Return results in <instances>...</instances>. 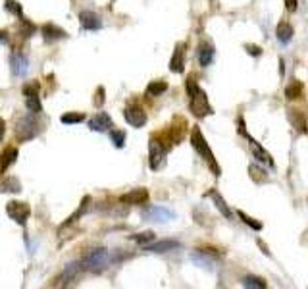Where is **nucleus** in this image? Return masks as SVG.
I'll use <instances>...</instances> for the list:
<instances>
[{"instance_id": "nucleus-1", "label": "nucleus", "mask_w": 308, "mask_h": 289, "mask_svg": "<svg viewBox=\"0 0 308 289\" xmlns=\"http://www.w3.org/2000/svg\"><path fill=\"white\" fill-rule=\"evenodd\" d=\"M191 145H193V149L206 160V164L212 168L214 175H216V177L221 175V170H220V166H218V162H216V158H214V152L210 150L208 143L204 139L203 132H201L199 127H193V132H191Z\"/></svg>"}, {"instance_id": "nucleus-2", "label": "nucleus", "mask_w": 308, "mask_h": 289, "mask_svg": "<svg viewBox=\"0 0 308 289\" xmlns=\"http://www.w3.org/2000/svg\"><path fill=\"white\" fill-rule=\"evenodd\" d=\"M110 262V253H108V249H93V251H89L85 256H83V260H81V268H85L89 272H102L108 266Z\"/></svg>"}, {"instance_id": "nucleus-3", "label": "nucleus", "mask_w": 308, "mask_h": 289, "mask_svg": "<svg viewBox=\"0 0 308 289\" xmlns=\"http://www.w3.org/2000/svg\"><path fill=\"white\" fill-rule=\"evenodd\" d=\"M191 100H189V110L193 112V116L197 118H206V116H210L214 110H212L210 102H208V96L204 93L203 89H199L194 95L189 96Z\"/></svg>"}, {"instance_id": "nucleus-4", "label": "nucleus", "mask_w": 308, "mask_h": 289, "mask_svg": "<svg viewBox=\"0 0 308 289\" xmlns=\"http://www.w3.org/2000/svg\"><path fill=\"white\" fill-rule=\"evenodd\" d=\"M39 123L35 122V118L33 116H23L21 120H18V125H16V135H18V139L23 143V141H31L35 139L37 135H39Z\"/></svg>"}, {"instance_id": "nucleus-5", "label": "nucleus", "mask_w": 308, "mask_h": 289, "mask_svg": "<svg viewBox=\"0 0 308 289\" xmlns=\"http://www.w3.org/2000/svg\"><path fill=\"white\" fill-rule=\"evenodd\" d=\"M166 152L167 149L160 143L156 137H152L149 141V166L150 170H160V166L164 164V160H166Z\"/></svg>"}, {"instance_id": "nucleus-6", "label": "nucleus", "mask_w": 308, "mask_h": 289, "mask_svg": "<svg viewBox=\"0 0 308 289\" xmlns=\"http://www.w3.org/2000/svg\"><path fill=\"white\" fill-rule=\"evenodd\" d=\"M6 212H8V216L16 224L19 226H25L27 218H29V214H31V208H29V204L27 202H19V201H10L6 204Z\"/></svg>"}, {"instance_id": "nucleus-7", "label": "nucleus", "mask_w": 308, "mask_h": 289, "mask_svg": "<svg viewBox=\"0 0 308 289\" xmlns=\"http://www.w3.org/2000/svg\"><path fill=\"white\" fill-rule=\"evenodd\" d=\"M21 91H23V96H25V104L29 108V112L31 114H39L43 110L41 98H39V85L37 83H25Z\"/></svg>"}, {"instance_id": "nucleus-8", "label": "nucleus", "mask_w": 308, "mask_h": 289, "mask_svg": "<svg viewBox=\"0 0 308 289\" xmlns=\"http://www.w3.org/2000/svg\"><path fill=\"white\" fill-rule=\"evenodd\" d=\"M143 218L149 220V222L164 224V222H170V220L176 218V212L166 208V206H150L147 211H143Z\"/></svg>"}, {"instance_id": "nucleus-9", "label": "nucleus", "mask_w": 308, "mask_h": 289, "mask_svg": "<svg viewBox=\"0 0 308 289\" xmlns=\"http://www.w3.org/2000/svg\"><path fill=\"white\" fill-rule=\"evenodd\" d=\"M10 68L16 77L23 79L29 73V58L23 52H12L10 56Z\"/></svg>"}, {"instance_id": "nucleus-10", "label": "nucleus", "mask_w": 308, "mask_h": 289, "mask_svg": "<svg viewBox=\"0 0 308 289\" xmlns=\"http://www.w3.org/2000/svg\"><path fill=\"white\" fill-rule=\"evenodd\" d=\"M123 118H125V122L129 123L131 127H143V125L147 123V112L137 104L127 106V108L123 110Z\"/></svg>"}, {"instance_id": "nucleus-11", "label": "nucleus", "mask_w": 308, "mask_h": 289, "mask_svg": "<svg viewBox=\"0 0 308 289\" xmlns=\"http://www.w3.org/2000/svg\"><path fill=\"white\" fill-rule=\"evenodd\" d=\"M114 127V122L112 118L106 114V112H98L97 116H93L89 120V129L91 132H98V133H104V132H110Z\"/></svg>"}, {"instance_id": "nucleus-12", "label": "nucleus", "mask_w": 308, "mask_h": 289, "mask_svg": "<svg viewBox=\"0 0 308 289\" xmlns=\"http://www.w3.org/2000/svg\"><path fill=\"white\" fill-rule=\"evenodd\" d=\"M245 139L248 141V145H250V150H253V154L256 156V160L258 162H262V164H266V166H270V168H273V158H272V154L268 152V150L258 143V141H255L248 133L245 135Z\"/></svg>"}, {"instance_id": "nucleus-13", "label": "nucleus", "mask_w": 308, "mask_h": 289, "mask_svg": "<svg viewBox=\"0 0 308 289\" xmlns=\"http://www.w3.org/2000/svg\"><path fill=\"white\" fill-rule=\"evenodd\" d=\"M287 118H289V123L297 129V133H302L306 135L308 133V122H306V116L302 110L299 108H289L287 110Z\"/></svg>"}, {"instance_id": "nucleus-14", "label": "nucleus", "mask_w": 308, "mask_h": 289, "mask_svg": "<svg viewBox=\"0 0 308 289\" xmlns=\"http://www.w3.org/2000/svg\"><path fill=\"white\" fill-rule=\"evenodd\" d=\"M79 23L85 31H97V29L102 27V19H100V16H97L95 12L85 10V12L79 14Z\"/></svg>"}, {"instance_id": "nucleus-15", "label": "nucleus", "mask_w": 308, "mask_h": 289, "mask_svg": "<svg viewBox=\"0 0 308 289\" xmlns=\"http://www.w3.org/2000/svg\"><path fill=\"white\" fill-rule=\"evenodd\" d=\"M183 70H185V43H179L176 46L174 54H172L170 71H174V73H183Z\"/></svg>"}, {"instance_id": "nucleus-16", "label": "nucleus", "mask_w": 308, "mask_h": 289, "mask_svg": "<svg viewBox=\"0 0 308 289\" xmlns=\"http://www.w3.org/2000/svg\"><path fill=\"white\" fill-rule=\"evenodd\" d=\"M120 201L123 204H145V202L149 201V191L145 187H139V189H133V191L122 195Z\"/></svg>"}, {"instance_id": "nucleus-17", "label": "nucleus", "mask_w": 308, "mask_h": 289, "mask_svg": "<svg viewBox=\"0 0 308 289\" xmlns=\"http://www.w3.org/2000/svg\"><path fill=\"white\" fill-rule=\"evenodd\" d=\"M191 260H193L194 264L206 268V270H214V268H216V262H214V258L210 256V251H208V249H199V251L191 253Z\"/></svg>"}, {"instance_id": "nucleus-18", "label": "nucleus", "mask_w": 308, "mask_h": 289, "mask_svg": "<svg viewBox=\"0 0 308 289\" xmlns=\"http://www.w3.org/2000/svg\"><path fill=\"white\" fill-rule=\"evenodd\" d=\"M41 31H43L44 41H50V43L60 41V39H66V37H68V33H66L64 29H60V27L54 25V23H44V25L41 27Z\"/></svg>"}, {"instance_id": "nucleus-19", "label": "nucleus", "mask_w": 308, "mask_h": 289, "mask_svg": "<svg viewBox=\"0 0 308 289\" xmlns=\"http://www.w3.org/2000/svg\"><path fill=\"white\" fill-rule=\"evenodd\" d=\"M293 35H295V29L291 25L289 21H279L277 27H275V37L282 44H289L293 41Z\"/></svg>"}, {"instance_id": "nucleus-20", "label": "nucleus", "mask_w": 308, "mask_h": 289, "mask_svg": "<svg viewBox=\"0 0 308 289\" xmlns=\"http://www.w3.org/2000/svg\"><path fill=\"white\" fill-rule=\"evenodd\" d=\"M179 247H181L179 241L166 239V241H158V243H152V245H145V251H149V253H170V251H176Z\"/></svg>"}, {"instance_id": "nucleus-21", "label": "nucleus", "mask_w": 308, "mask_h": 289, "mask_svg": "<svg viewBox=\"0 0 308 289\" xmlns=\"http://www.w3.org/2000/svg\"><path fill=\"white\" fill-rule=\"evenodd\" d=\"M16 158H18V150L14 147H8V149H4V152H0V175L16 162Z\"/></svg>"}, {"instance_id": "nucleus-22", "label": "nucleus", "mask_w": 308, "mask_h": 289, "mask_svg": "<svg viewBox=\"0 0 308 289\" xmlns=\"http://www.w3.org/2000/svg\"><path fill=\"white\" fill-rule=\"evenodd\" d=\"M206 197H212V201H214V204H216V208L220 211L221 216H226V218H231V208H229L228 202L223 201V197H221V195L216 191V189H210V191L206 193Z\"/></svg>"}, {"instance_id": "nucleus-23", "label": "nucleus", "mask_w": 308, "mask_h": 289, "mask_svg": "<svg viewBox=\"0 0 308 289\" xmlns=\"http://www.w3.org/2000/svg\"><path fill=\"white\" fill-rule=\"evenodd\" d=\"M214 60V46L210 43H203L199 46V62L203 68H208Z\"/></svg>"}, {"instance_id": "nucleus-24", "label": "nucleus", "mask_w": 308, "mask_h": 289, "mask_svg": "<svg viewBox=\"0 0 308 289\" xmlns=\"http://www.w3.org/2000/svg\"><path fill=\"white\" fill-rule=\"evenodd\" d=\"M302 91H304L302 83L297 81V79H293L289 85L285 87V98L287 100H299L300 96H302Z\"/></svg>"}, {"instance_id": "nucleus-25", "label": "nucleus", "mask_w": 308, "mask_h": 289, "mask_svg": "<svg viewBox=\"0 0 308 289\" xmlns=\"http://www.w3.org/2000/svg\"><path fill=\"white\" fill-rule=\"evenodd\" d=\"M79 268H81V264H77V262L68 264V266H66V270H64V274L58 278V281H62V283H58V285H68V281L75 280V276H77Z\"/></svg>"}, {"instance_id": "nucleus-26", "label": "nucleus", "mask_w": 308, "mask_h": 289, "mask_svg": "<svg viewBox=\"0 0 308 289\" xmlns=\"http://www.w3.org/2000/svg\"><path fill=\"white\" fill-rule=\"evenodd\" d=\"M0 191L2 193H19L21 183L16 177H4V181H0Z\"/></svg>"}, {"instance_id": "nucleus-27", "label": "nucleus", "mask_w": 308, "mask_h": 289, "mask_svg": "<svg viewBox=\"0 0 308 289\" xmlns=\"http://www.w3.org/2000/svg\"><path fill=\"white\" fill-rule=\"evenodd\" d=\"M167 91V83L166 81H152L147 87V96H160L164 95Z\"/></svg>"}, {"instance_id": "nucleus-28", "label": "nucleus", "mask_w": 308, "mask_h": 289, "mask_svg": "<svg viewBox=\"0 0 308 289\" xmlns=\"http://www.w3.org/2000/svg\"><path fill=\"white\" fill-rule=\"evenodd\" d=\"M35 31H37L35 23H31V21H29V19H25L23 16L19 18V35L31 37V35H35Z\"/></svg>"}, {"instance_id": "nucleus-29", "label": "nucleus", "mask_w": 308, "mask_h": 289, "mask_svg": "<svg viewBox=\"0 0 308 289\" xmlns=\"http://www.w3.org/2000/svg\"><path fill=\"white\" fill-rule=\"evenodd\" d=\"M248 174H250V177H253V181H256V183H266L270 177L266 175L264 170H260L258 166H255V164H250L248 166Z\"/></svg>"}, {"instance_id": "nucleus-30", "label": "nucleus", "mask_w": 308, "mask_h": 289, "mask_svg": "<svg viewBox=\"0 0 308 289\" xmlns=\"http://www.w3.org/2000/svg\"><path fill=\"white\" fill-rule=\"evenodd\" d=\"M243 287H246V289H266V281L262 280V278L246 276V278H243Z\"/></svg>"}, {"instance_id": "nucleus-31", "label": "nucleus", "mask_w": 308, "mask_h": 289, "mask_svg": "<svg viewBox=\"0 0 308 289\" xmlns=\"http://www.w3.org/2000/svg\"><path fill=\"white\" fill-rule=\"evenodd\" d=\"M85 120V114H81V112H66V114L60 118L62 123H66V125H73V123H81Z\"/></svg>"}, {"instance_id": "nucleus-32", "label": "nucleus", "mask_w": 308, "mask_h": 289, "mask_svg": "<svg viewBox=\"0 0 308 289\" xmlns=\"http://www.w3.org/2000/svg\"><path fill=\"white\" fill-rule=\"evenodd\" d=\"M237 216H239V220H241V222H245L248 228L256 229V231H258V229H262V222H258V220L250 218V216H248V214H245L243 211H239Z\"/></svg>"}, {"instance_id": "nucleus-33", "label": "nucleus", "mask_w": 308, "mask_h": 289, "mask_svg": "<svg viewBox=\"0 0 308 289\" xmlns=\"http://www.w3.org/2000/svg\"><path fill=\"white\" fill-rule=\"evenodd\" d=\"M4 8L8 10L10 14L18 16V18H21V16H23V8H21V4H19V2H16V0H4Z\"/></svg>"}, {"instance_id": "nucleus-34", "label": "nucleus", "mask_w": 308, "mask_h": 289, "mask_svg": "<svg viewBox=\"0 0 308 289\" xmlns=\"http://www.w3.org/2000/svg\"><path fill=\"white\" fill-rule=\"evenodd\" d=\"M110 141L114 143L116 149H123V145H125V133L120 132V129H112V132H110Z\"/></svg>"}, {"instance_id": "nucleus-35", "label": "nucleus", "mask_w": 308, "mask_h": 289, "mask_svg": "<svg viewBox=\"0 0 308 289\" xmlns=\"http://www.w3.org/2000/svg\"><path fill=\"white\" fill-rule=\"evenodd\" d=\"M89 202H91V197H85V199H83V202H81V206L75 212H73V214H71L66 224H71V222H75V220L79 218V216H83V214H85V211L89 208ZM66 224H64V226H66Z\"/></svg>"}, {"instance_id": "nucleus-36", "label": "nucleus", "mask_w": 308, "mask_h": 289, "mask_svg": "<svg viewBox=\"0 0 308 289\" xmlns=\"http://www.w3.org/2000/svg\"><path fill=\"white\" fill-rule=\"evenodd\" d=\"M131 239L135 243H139V245L145 247L154 239V233H152V231H143V233H135V235H131Z\"/></svg>"}, {"instance_id": "nucleus-37", "label": "nucleus", "mask_w": 308, "mask_h": 289, "mask_svg": "<svg viewBox=\"0 0 308 289\" xmlns=\"http://www.w3.org/2000/svg\"><path fill=\"white\" fill-rule=\"evenodd\" d=\"M245 48L250 56H262V46H258V44H246Z\"/></svg>"}, {"instance_id": "nucleus-38", "label": "nucleus", "mask_w": 308, "mask_h": 289, "mask_svg": "<svg viewBox=\"0 0 308 289\" xmlns=\"http://www.w3.org/2000/svg\"><path fill=\"white\" fill-rule=\"evenodd\" d=\"M95 104L97 106L104 104V87H98V93L95 95Z\"/></svg>"}, {"instance_id": "nucleus-39", "label": "nucleus", "mask_w": 308, "mask_h": 289, "mask_svg": "<svg viewBox=\"0 0 308 289\" xmlns=\"http://www.w3.org/2000/svg\"><path fill=\"white\" fill-rule=\"evenodd\" d=\"M299 6V0H285V10L287 12H295Z\"/></svg>"}, {"instance_id": "nucleus-40", "label": "nucleus", "mask_w": 308, "mask_h": 289, "mask_svg": "<svg viewBox=\"0 0 308 289\" xmlns=\"http://www.w3.org/2000/svg\"><path fill=\"white\" fill-rule=\"evenodd\" d=\"M4 133H6V122L0 118V141L4 139Z\"/></svg>"}, {"instance_id": "nucleus-41", "label": "nucleus", "mask_w": 308, "mask_h": 289, "mask_svg": "<svg viewBox=\"0 0 308 289\" xmlns=\"http://www.w3.org/2000/svg\"><path fill=\"white\" fill-rule=\"evenodd\" d=\"M0 43H8V33L6 31H0Z\"/></svg>"}]
</instances>
